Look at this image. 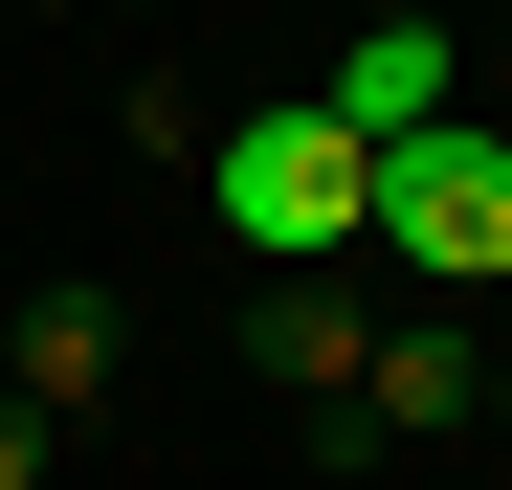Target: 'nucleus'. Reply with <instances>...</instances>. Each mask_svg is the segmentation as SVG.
Returning a JSON list of instances; mask_svg holds the SVG:
<instances>
[{
  "label": "nucleus",
  "mask_w": 512,
  "mask_h": 490,
  "mask_svg": "<svg viewBox=\"0 0 512 490\" xmlns=\"http://www.w3.org/2000/svg\"><path fill=\"white\" fill-rule=\"evenodd\" d=\"M223 223H245V268H334V245L379 223V156L312 90H268V112H223Z\"/></svg>",
  "instance_id": "obj_1"
},
{
  "label": "nucleus",
  "mask_w": 512,
  "mask_h": 490,
  "mask_svg": "<svg viewBox=\"0 0 512 490\" xmlns=\"http://www.w3.org/2000/svg\"><path fill=\"white\" fill-rule=\"evenodd\" d=\"M379 268L401 290H512V134H468V112H423L401 156H379Z\"/></svg>",
  "instance_id": "obj_2"
},
{
  "label": "nucleus",
  "mask_w": 512,
  "mask_h": 490,
  "mask_svg": "<svg viewBox=\"0 0 512 490\" xmlns=\"http://www.w3.org/2000/svg\"><path fill=\"white\" fill-rule=\"evenodd\" d=\"M223 357L290 379V401H357V357H379V245H334V268H245Z\"/></svg>",
  "instance_id": "obj_3"
},
{
  "label": "nucleus",
  "mask_w": 512,
  "mask_h": 490,
  "mask_svg": "<svg viewBox=\"0 0 512 490\" xmlns=\"http://www.w3.org/2000/svg\"><path fill=\"white\" fill-rule=\"evenodd\" d=\"M357 424H379V446H446V424H490V335H468L446 290H401V312H379V357H357Z\"/></svg>",
  "instance_id": "obj_4"
},
{
  "label": "nucleus",
  "mask_w": 512,
  "mask_h": 490,
  "mask_svg": "<svg viewBox=\"0 0 512 490\" xmlns=\"http://www.w3.org/2000/svg\"><path fill=\"white\" fill-rule=\"evenodd\" d=\"M0 379H23L45 424H90V401L134 379V312H112V268H45V290H23V335H0Z\"/></svg>",
  "instance_id": "obj_5"
},
{
  "label": "nucleus",
  "mask_w": 512,
  "mask_h": 490,
  "mask_svg": "<svg viewBox=\"0 0 512 490\" xmlns=\"http://www.w3.org/2000/svg\"><path fill=\"white\" fill-rule=\"evenodd\" d=\"M312 112H334V134H357V156H401L423 112H446V23H357V45H334V67H312Z\"/></svg>",
  "instance_id": "obj_6"
},
{
  "label": "nucleus",
  "mask_w": 512,
  "mask_h": 490,
  "mask_svg": "<svg viewBox=\"0 0 512 490\" xmlns=\"http://www.w3.org/2000/svg\"><path fill=\"white\" fill-rule=\"evenodd\" d=\"M45 446H67V424H45L23 379H0V490H45Z\"/></svg>",
  "instance_id": "obj_7"
},
{
  "label": "nucleus",
  "mask_w": 512,
  "mask_h": 490,
  "mask_svg": "<svg viewBox=\"0 0 512 490\" xmlns=\"http://www.w3.org/2000/svg\"><path fill=\"white\" fill-rule=\"evenodd\" d=\"M357 23H446V0H357Z\"/></svg>",
  "instance_id": "obj_8"
}]
</instances>
